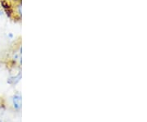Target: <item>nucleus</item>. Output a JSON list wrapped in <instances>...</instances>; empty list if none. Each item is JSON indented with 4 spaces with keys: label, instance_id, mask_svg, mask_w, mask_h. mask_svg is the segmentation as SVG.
<instances>
[{
    "label": "nucleus",
    "instance_id": "nucleus-1",
    "mask_svg": "<svg viewBox=\"0 0 147 122\" xmlns=\"http://www.w3.org/2000/svg\"><path fill=\"white\" fill-rule=\"evenodd\" d=\"M12 103L16 110H20L21 107V96L20 94H15L12 97Z\"/></svg>",
    "mask_w": 147,
    "mask_h": 122
},
{
    "label": "nucleus",
    "instance_id": "nucleus-2",
    "mask_svg": "<svg viewBox=\"0 0 147 122\" xmlns=\"http://www.w3.org/2000/svg\"><path fill=\"white\" fill-rule=\"evenodd\" d=\"M0 122H1V121H0Z\"/></svg>",
    "mask_w": 147,
    "mask_h": 122
}]
</instances>
